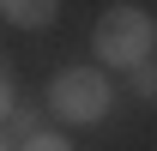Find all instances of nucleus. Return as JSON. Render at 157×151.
<instances>
[{"instance_id": "0eeeda50", "label": "nucleus", "mask_w": 157, "mask_h": 151, "mask_svg": "<svg viewBox=\"0 0 157 151\" xmlns=\"http://www.w3.org/2000/svg\"><path fill=\"white\" fill-rule=\"evenodd\" d=\"M18 151H73V145H67L60 133H36V139H30V145H18Z\"/></svg>"}, {"instance_id": "7ed1b4c3", "label": "nucleus", "mask_w": 157, "mask_h": 151, "mask_svg": "<svg viewBox=\"0 0 157 151\" xmlns=\"http://www.w3.org/2000/svg\"><path fill=\"white\" fill-rule=\"evenodd\" d=\"M0 18L18 30H48L60 18V0H0Z\"/></svg>"}, {"instance_id": "39448f33", "label": "nucleus", "mask_w": 157, "mask_h": 151, "mask_svg": "<svg viewBox=\"0 0 157 151\" xmlns=\"http://www.w3.org/2000/svg\"><path fill=\"white\" fill-rule=\"evenodd\" d=\"M133 97H145V103H157V60H145V67H133Z\"/></svg>"}, {"instance_id": "6e6552de", "label": "nucleus", "mask_w": 157, "mask_h": 151, "mask_svg": "<svg viewBox=\"0 0 157 151\" xmlns=\"http://www.w3.org/2000/svg\"><path fill=\"white\" fill-rule=\"evenodd\" d=\"M0 151H18V145H12V139H6V133H0Z\"/></svg>"}, {"instance_id": "f03ea898", "label": "nucleus", "mask_w": 157, "mask_h": 151, "mask_svg": "<svg viewBox=\"0 0 157 151\" xmlns=\"http://www.w3.org/2000/svg\"><path fill=\"white\" fill-rule=\"evenodd\" d=\"M115 91H109V79L103 67H60L48 79V115L55 121H78V127H97L103 115H109Z\"/></svg>"}, {"instance_id": "20e7f679", "label": "nucleus", "mask_w": 157, "mask_h": 151, "mask_svg": "<svg viewBox=\"0 0 157 151\" xmlns=\"http://www.w3.org/2000/svg\"><path fill=\"white\" fill-rule=\"evenodd\" d=\"M36 133H42L36 109H12V115H6V139H12V145H30Z\"/></svg>"}, {"instance_id": "f257e3e1", "label": "nucleus", "mask_w": 157, "mask_h": 151, "mask_svg": "<svg viewBox=\"0 0 157 151\" xmlns=\"http://www.w3.org/2000/svg\"><path fill=\"white\" fill-rule=\"evenodd\" d=\"M91 48H97L103 67H145L157 48V18L145 12V6H133V0H121V6H109L97 18V30H91Z\"/></svg>"}, {"instance_id": "423d86ee", "label": "nucleus", "mask_w": 157, "mask_h": 151, "mask_svg": "<svg viewBox=\"0 0 157 151\" xmlns=\"http://www.w3.org/2000/svg\"><path fill=\"white\" fill-rule=\"evenodd\" d=\"M6 115H12V67L0 60V127H6Z\"/></svg>"}]
</instances>
